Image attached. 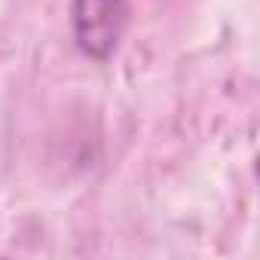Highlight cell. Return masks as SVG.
I'll list each match as a JSON object with an SVG mask.
<instances>
[{"label": "cell", "instance_id": "6da1fadb", "mask_svg": "<svg viewBox=\"0 0 260 260\" xmlns=\"http://www.w3.org/2000/svg\"><path fill=\"white\" fill-rule=\"evenodd\" d=\"M125 19V0H74V34L80 49L92 58H107L116 49Z\"/></svg>", "mask_w": 260, "mask_h": 260}]
</instances>
